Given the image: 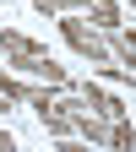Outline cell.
<instances>
[{
    "label": "cell",
    "mask_w": 136,
    "mask_h": 152,
    "mask_svg": "<svg viewBox=\"0 0 136 152\" xmlns=\"http://www.w3.org/2000/svg\"><path fill=\"white\" fill-rule=\"evenodd\" d=\"M0 54H6V65L11 71H22V76H33V82H49V87H71V71L65 65H54V54L38 44V38H27V33H16V27H0Z\"/></svg>",
    "instance_id": "1"
},
{
    "label": "cell",
    "mask_w": 136,
    "mask_h": 152,
    "mask_svg": "<svg viewBox=\"0 0 136 152\" xmlns=\"http://www.w3.org/2000/svg\"><path fill=\"white\" fill-rule=\"evenodd\" d=\"M54 22H60V38H65L76 54H82L87 65H109V60H114V49H109V33H104V27H93L82 11H60Z\"/></svg>",
    "instance_id": "2"
},
{
    "label": "cell",
    "mask_w": 136,
    "mask_h": 152,
    "mask_svg": "<svg viewBox=\"0 0 136 152\" xmlns=\"http://www.w3.org/2000/svg\"><path fill=\"white\" fill-rule=\"evenodd\" d=\"M71 92H82V103H87L93 114H104V120H125V114H131V109L114 98V92H104L98 82H71Z\"/></svg>",
    "instance_id": "3"
},
{
    "label": "cell",
    "mask_w": 136,
    "mask_h": 152,
    "mask_svg": "<svg viewBox=\"0 0 136 152\" xmlns=\"http://www.w3.org/2000/svg\"><path fill=\"white\" fill-rule=\"evenodd\" d=\"M82 16H87L93 27H104V33H114V27H120V6H114V0H87V6H82Z\"/></svg>",
    "instance_id": "4"
},
{
    "label": "cell",
    "mask_w": 136,
    "mask_h": 152,
    "mask_svg": "<svg viewBox=\"0 0 136 152\" xmlns=\"http://www.w3.org/2000/svg\"><path fill=\"white\" fill-rule=\"evenodd\" d=\"M109 49H114V60H125V65L136 71V33H125V27H114V33H109Z\"/></svg>",
    "instance_id": "5"
},
{
    "label": "cell",
    "mask_w": 136,
    "mask_h": 152,
    "mask_svg": "<svg viewBox=\"0 0 136 152\" xmlns=\"http://www.w3.org/2000/svg\"><path fill=\"white\" fill-rule=\"evenodd\" d=\"M109 147L136 152V125H131V114H125V120H109Z\"/></svg>",
    "instance_id": "6"
},
{
    "label": "cell",
    "mask_w": 136,
    "mask_h": 152,
    "mask_svg": "<svg viewBox=\"0 0 136 152\" xmlns=\"http://www.w3.org/2000/svg\"><path fill=\"white\" fill-rule=\"evenodd\" d=\"M0 152H16V136H11V130H0Z\"/></svg>",
    "instance_id": "7"
},
{
    "label": "cell",
    "mask_w": 136,
    "mask_h": 152,
    "mask_svg": "<svg viewBox=\"0 0 136 152\" xmlns=\"http://www.w3.org/2000/svg\"><path fill=\"white\" fill-rule=\"evenodd\" d=\"M131 6H136V0H131Z\"/></svg>",
    "instance_id": "8"
}]
</instances>
